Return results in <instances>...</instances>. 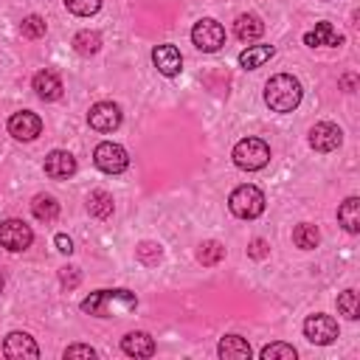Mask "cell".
Listing matches in <instances>:
<instances>
[{"label": "cell", "instance_id": "4fadbf2b", "mask_svg": "<svg viewBox=\"0 0 360 360\" xmlns=\"http://www.w3.org/2000/svg\"><path fill=\"white\" fill-rule=\"evenodd\" d=\"M3 354L6 357H39V346L34 343V338L31 335H25V332H8L6 335V340H3Z\"/></svg>", "mask_w": 360, "mask_h": 360}, {"label": "cell", "instance_id": "e0dca14e", "mask_svg": "<svg viewBox=\"0 0 360 360\" xmlns=\"http://www.w3.org/2000/svg\"><path fill=\"white\" fill-rule=\"evenodd\" d=\"M121 349L129 357H152L155 354V340H152L149 332H129V335H124Z\"/></svg>", "mask_w": 360, "mask_h": 360}, {"label": "cell", "instance_id": "52a82bcc", "mask_svg": "<svg viewBox=\"0 0 360 360\" xmlns=\"http://www.w3.org/2000/svg\"><path fill=\"white\" fill-rule=\"evenodd\" d=\"M304 335L309 343H318V346H326L338 338V321L332 315H323V312H315L304 321Z\"/></svg>", "mask_w": 360, "mask_h": 360}, {"label": "cell", "instance_id": "1f68e13d", "mask_svg": "<svg viewBox=\"0 0 360 360\" xmlns=\"http://www.w3.org/2000/svg\"><path fill=\"white\" fill-rule=\"evenodd\" d=\"M65 360H76V357H98V352L93 349V346H84V343H73V346H68L65 349V354H62Z\"/></svg>", "mask_w": 360, "mask_h": 360}, {"label": "cell", "instance_id": "603a6c76", "mask_svg": "<svg viewBox=\"0 0 360 360\" xmlns=\"http://www.w3.org/2000/svg\"><path fill=\"white\" fill-rule=\"evenodd\" d=\"M112 208H115V202H112V197H110L107 191L96 188V191H90V194H87V211H90V217L107 219V217L112 214Z\"/></svg>", "mask_w": 360, "mask_h": 360}, {"label": "cell", "instance_id": "4316f807", "mask_svg": "<svg viewBox=\"0 0 360 360\" xmlns=\"http://www.w3.org/2000/svg\"><path fill=\"white\" fill-rule=\"evenodd\" d=\"M45 20L39 17V14H28L22 22H20V31H22V37H28V39H39V37H45Z\"/></svg>", "mask_w": 360, "mask_h": 360}, {"label": "cell", "instance_id": "8d00e7d4", "mask_svg": "<svg viewBox=\"0 0 360 360\" xmlns=\"http://www.w3.org/2000/svg\"><path fill=\"white\" fill-rule=\"evenodd\" d=\"M0 292H3V276H0Z\"/></svg>", "mask_w": 360, "mask_h": 360}, {"label": "cell", "instance_id": "4dcf8cb0", "mask_svg": "<svg viewBox=\"0 0 360 360\" xmlns=\"http://www.w3.org/2000/svg\"><path fill=\"white\" fill-rule=\"evenodd\" d=\"M65 8L76 17H90L101 8V0H65Z\"/></svg>", "mask_w": 360, "mask_h": 360}, {"label": "cell", "instance_id": "8fae6325", "mask_svg": "<svg viewBox=\"0 0 360 360\" xmlns=\"http://www.w3.org/2000/svg\"><path fill=\"white\" fill-rule=\"evenodd\" d=\"M39 132H42V121L31 110H20L8 118V135H14L17 141H34Z\"/></svg>", "mask_w": 360, "mask_h": 360}, {"label": "cell", "instance_id": "f546056e", "mask_svg": "<svg viewBox=\"0 0 360 360\" xmlns=\"http://www.w3.org/2000/svg\"><path fill=\"white\" fill-rule=\"evenodd\" d=\"M262 360H295V349L290 343H270L262 349Z\"/></svg>", "mask_w": 360, "mask_h": 360}, {"label": "cell", "instance_id": "3957f363", "mask_svg": "<svg viewBox=\"0 0 360 360\" xmlns=\"http://www.w3.org/2000/svg\"><path fill=\"white\" fill-rule=\"evenodd\" d=\"M228 208L239 219H256L264 211V194L256 186H250V183L236 186L231 191V197H228Z\"/></svg>", "mask_w": 360, "mask_h": 360}, {"label": "cell", "instance_id": "cb8c5ba5", "mask_svg": "<svg viewBox=\"0 0 360 360\" xmlns=\"http://www.w3.org/2000/svg\"><path fill=\"white\" fill-rule=\"evenodd\" d=\"M318 239H321V233H318V228H315L312 222H301V225H295V231H292V242H295V248H301V250L318 248Z\"/></svg>", "mask_w": 360, "mask_h": 360}, {"label": "cell", "instance_id": "d590c367", "mask_svg": "<svg viewBox=\"0 0 360 360\" xmlns=\"http://www.w3.org/2000/svg\"><path fill=\"white\" fill-rule=\"evenodd\" d=\"M343 87L352 90V87H354V76H343Z\"/></svg>", "mask_w": 360, "mask_h": 360}, {"label": "cell", "instance_id": "d4e9b609", "mask_svg": "<svg viewBox=\"0 0 360 360\" xmlns=\"http://www.w3.org/2000/svg\"><path fill=\"white\" fill-rule=\"evenodd\" d=\"M73 48H76V53H82V56L98 53V48H101L98 31H79V34L73 37Z\"/></svg>", "mask_w": 360, "mask_h": 360}, {"label": "cell", "instance_id": "7a4b0ae2", "mask_svg": "<svg viewBox=\"0 0 360 360\" xmlns=\"http://www.w3.org/2000/svg\"><path fill=\"white\" fill-rule=\"evenodd\" d=\"M301 82L290 73H278L264 84V104L273 112H292L301 104Z\"/></svg>", "mask_w": 360, "mask_h": 360}, {"label": "cell", "instance_id": "6da1fadb", "mask_svg": "<svg viewBox=\"0 0 360 360\" xmlns=\"http://www.w3.org/2000/svg\"><path fill=\"white\" fill-rule=\"evenodd\" d=\"M138 307V295L129 290H96L82 301V312L96 318H110L118 312H132Z\"/></svg>", "mask_w": 360, "mask_h": 360}, {"label": "cell", "instance_id": "484cf974", "mask_svg": "<svg viewBox=\"0 0 360 360\" xmlns=\"http://www.w3.org/2000/svg\"><path fill=\"white\" fill-rule=\"evenodd\" d=\"M222 256H225V248H222L219 242H214V239L202 242V245H200V250H197V259H200L205 267L219 264V262H222Z\"/></svg>", "mask_w": 360, "mask_h": 360}, {"label": "cell", "instance_id": "f1b7e54d", "mask_svg": "<svg viewBox=\"0 0 360 360\" xmlns=\"http://www.w3.org/2000/svg\"><path fill=\"white\" fill-rule=\"evenodd\" d=\"M135 253H138V259H141L143 264H149V267H152V264H158V262L163 259L160 245H158V242H149V239H146V242H141V245L135 248Z\"/></svg>", "mask_w": 360, "mask_h": 360}, {"label": "cell", "instance_id": "e575fe53", "mask_svg": "<svg viewBox=\"0 0 360 360\" xmlns=\"http://www.w3.org/2000/svg\"><path fill=\"white\" fill-rule=\"evenodd\" d=\"M53 242H56V250H62V253H73V242H70V236L56 233V236H53Z\"/></svg>", "mask_w": 360, "mask_h": 360}, {"label": "cell", "instance_id": "277c9868", "mask_svg": "<svg viewBox=\"0 0 360 360\" xmlns=\"http://www.w3.org/2000/svg\"><path fill=\"white\" fill-rule=\"evenodd\" d=\"M270 160V146L262 138H242L233 146V163L245 172H259Z\"/></svg>", "mask_w": 360, "mask_h": 360}, {"label": "cell", "instance_id": "8992f818", "mask_svg": "<svg viewBox=\"0 0 360 360\" xmlns=\"http://www.w3.org/2000/svg\"><path fill=\"white\" fill-rule=\"evenodd\" d=\"M93 163H96L101 172H107V174H121V172L129 166V155H127V149H124L121 143L104 141V143L96 146Z\"/></svg>", "mask_w": 360, "mask_h": 360}, {"label": "cell", "instance_id": "ffe728a7", "mask_svg": "<svg viewBox=\"0 0 360 360\" xmlns=\"http://www.w3.org/2000/svg\"><path fill=\"white\" fill-rule=\"evenodd\" d=\"M273 53H276L273 45H248V48L239 53V65H242L245 70H256V68H262Z\"/></svg>", "mask_w": 360, "mask_h": 360}, {"label": "cell", "instance_id": "5b68a950", "mask_svg": "<svg viewBox=\"0 0 360 360\" xmlns=\"http://www.w3.org/2000/svg\"><path fill=\"white\" fill-rule=\"evenodd\" d=\"M191 42H194L202 53H214V51H219L222 42H225V28H222L217 20H211V17H202V20L194 22V28H191Z\"/></svg>", "mask_w": 360, "mask_h": 360}, {"label": "cell", "instance_id": "ba28073f", "mask_svg": "<svg viewBox=\"0 0 360 360\" xmlns=\"http://www.w3.org/2000/svg\"><path fill=\"white\" fill-rule=\"evenodd\" d=\"M31 242H34V233H31V228H28L22 219H6V222H0V245H3L6 250L20 253V250H25Z\"/></svg>", "mask_w": 360, "mask_h": 360}, {"label": "cell", "instance_id": "5bb4252c", "mask_svg": "<svg viewBox=\"0 0 360 360\" xmlns=\"http://www.w3.org/2000/svg\"><path fill=\"white\" fill-rule=\"evenodd\" d=\"M152 62H155L158 73H163V76H177L183 68V56L174 45H158L152 51Z\"/></svg>", "mask_w": 360, "mask_h": 360}, {"label": "cell", "instance_id": "9c48e42d", "mask_svg": "<svg viewBox=\"0 0 360 360\" xmlns=\"http://www.w3.org/2000/svg\"><path fill=\"white\" fill-rule=\"evenodd\" d=\"M87 121H90V127L98 129V132H112V129L121 127V110H118V104H112V101H98V104L90 107Z\"/></svg>", "mask_w": 360, "mask_h": 360}, {"label": "cell", "instance_id": "ac0fdd59", "mask_svg": "<svg viewBox=\"0 0 360 360\" xmlns=\"http://www.w3.org/2000/svg\"><path fill=\"white\" fill-rule=\"evenodd\" d=\"M217 352L225 360H250V343L245 338H239V335H225L219 340Z\"/></svg>", "mask_w": 360, "mask_h": 360}, {"label": "cell", "instance_id": "2e32d148", "mask_svg": "<svg viewBox=\"0 0 360 360\" xmlns=\"http://www.w3.org/2000/svg\"><path fill=\"white\" fill-rule=\"evenodd\" d=\"M34 90H37V96L42 98V101H56L59 96H62V79L53 73V70H39V73H34Z\"/></svg>", "mask_w": 360, "mask_h": 360}, {"label": "cell", "instance_id": "30bf717a", "mask_svg": "<svg viewBox=\"0 0 360 360\" xmlns=\"http://www.w3.org/2000/svg\"><path fill=\"white\" fill-rule=\"evenodd\" d=\"M340 141H343V132L332 121H321L309 129V146L315 152H335L340 146Z\"/></svg>", "mask_w": 360, "mask_h": 360}, {"label": "cell", "instance_id": "d6986e66", "mask_svg": "<svg viewBox=\"0 0 360 360\" xmlns=\"http://www.w3.org/2000/svg\"><path fill=\"white\" fill-rule=\"evenodd\" d=\"M233 34L242 42H253V39H259L264 34V22L256 14H239L236 22H233Z\"/></svg>", "mask_w": 360, "mask_h": 360}, {"label": "cell", "instance_id": "836d02e7", "mask_svg": "<svg viewBox=\"0 0 360 360\" xmlns=\"http://www.w3.org/2000/svg\"><path fill=\"white\" fill-rule=\"evenodd\" d=\"M267 253H270V248H267L264 239H253V242L248 245V256H250V259H264Z\"/></svg>", "mask_w": 360, "mask_h": 360}, {"label": "cell", "instance_id": "9a60e30c", "mask_svg": "<svg viewBox=\"0 0 360 360\" xmlns=\"http://www.w3.org/2000/svg\"><path fill=\"white\" fill-rule=\"evenodd\" d=\"M304 42L309 48H338V45H343V37L332 28V22H318L312 31L304 34Z\"/></svg>", "mask_w": 360, "mask_h": 360}, {"label": "cell", "instance_id": "44dd1931", "mask_svg": "<svg viewBox=\"0 0 360 360\" xmlns=\"http://www.w3.org/2000/svg\"><path fill=\"white\" fill-rule=\"evenodd\" d=\"M338 222L349 231V233H357L360 231V200L357 197H346L338 208Z\"/></svg>", "mask_w": 360, "mask_h": 360}, {"label": "cell", "instance_id": "83f0119b", "mask_svg": "<svg viewBox=\"0 0 360 360\" xmlns=\"http://www.w3.org/2000/svg\"><path fill=\"white\" fill-rule=\"evenodd\" d=\"M338 312L349 321H357L360 312H357V292L354 290H346V292L338 295Z\"/></svg>", "mask_w": 360, "mask_h": 360}, {"label": "cell", "instance_id": "7c38bea8", "mask_svg": "<svg viewBox=\"0 0 360 360\" xmlns=\"http://www.w3.org/2000/svg\"><path fill=\"white\" fill-rule=\"evenodd\" d=\"M45 174L53 180H68L76 174V158L65 149H53L45 155Z\"/></svg>", "mask_w": 360, "mask_h": 360}, {"label": "cell", "instance_id": "7402d4cb", "mask_svg": "<svg viewBox=\"0 0 360 360\" xmlns=\"http://www.w3.org/2000/svg\"><path fill=\"white\" fill-rule=\"evenodd\" d=\"M31 214L39 219V222H53L59 217V202L51 197V194H37L31 200Z\"/></svg>", "mask_w": 360, "mask_h": 360}, {"label": "cell", "instance_id": "d6a6232c", "mask_svg": "<svg viewBox=\"0 0 360 360\" xmlns=\"http://www.w3.org/2000/svg\"><path fill=\"white\" fill-rule=\"evenodd\" d=\"M79 281H82V273H79V267H62V270H59V284H62L65 290H73V287H79Z\"/></svg>", "mask_w": 360, "mask_h": 360}]
</instances>
